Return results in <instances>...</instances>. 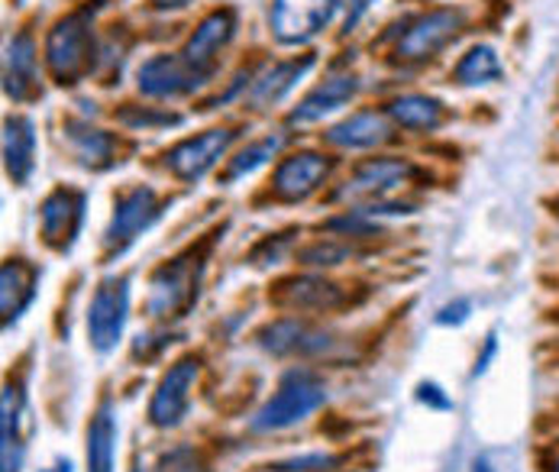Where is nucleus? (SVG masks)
I'll use <instances>...</instances> for the list:
<instances>
[{
	"instance_id": "6",
	"label": "nucleus",
	"mask_w": 559,
	"mask_h": 472,
	"mask_svg": "<svg viewBox=\"0 0 559 472\" xmlns=\"http://www.w3.org/2000/svg\"><path fill=\"white\" fill-rule=\"evenodd\" d=\"M340 0H272V30L278 43L301 46L333 20Z\"/></svg>"
},
{
	"instance_id": "15",
	"label": "nucleus",
	"mask_w": 559,
	"mask_h": 472,
	"mask_svg": "<svg viewBox=\"0 0 559 472\" xmlns=\"http://www.w3.org/2000/svg\"><path fill=\"white\" fill-rule=\"evenodd\" d=\"M3 91L13 101H29L39 94V59H36V43L23 30L7 43V59H3Z\"/></svg>"
},
{
	"instance_id": "26",
	"label": "nucleus",
	"mask_w": 559,
	"mask_h": 472,
	"mask_svg": "<svg viewBox=\"0 0 559 472\" xmlns=\"http://www.w3.org/2000/svg\"><path fill=\"white\" fill-rule=\"evenodd\" d=\"M389 117L407 130H437L443 123V104L427 94H401L392 101Z\"/></svg>"
},
{
	"instance_id": "11",
	"label": "nucleus",
	"mask_w": 559,
	"mask_h": 472,
	"mask_svg": "<svg viewBox=\"0 0 559 472\" xmlns=\"http://www.w3.org/2000/svg\"><path fill=\"white\" fill-rule=\"evenodd\" d=\"M84 204H87L84 191H75V188H56L43 201L39 221H43V236L52 249H59V252L72 249L81 231V221H84Z\"/></svg>"
},
{
	"instance_id": "14",
	"label": "nucleus",
	"mask_w": 559,
	"mask_h": 472,
	"mask_svg": "<svg viewBox=\"0 0 559 472\" xmlns=\"http://www.w3.org/2000/svg\"><path fill=\"white\" fill-rule=\"evenodd\" d=\"M201 75L198 69H191L185 59L175 56H153L150 62H143V69L136 72L140 91L150 97H178V94H191L201 87Z\"/></svg>"
},
{
	"instance_id": "18",
	"label": "nucleus",
	"mask_w": 559,
	"mask_h": 472,
	"mask_svg": "<svg viewBox=\"0 0 559 472\" xmlns=\"http://www.w3.org/2000/svg\"><path fill=\"white\" fill-rule=\"evenodd\" d=\"M389 140H392V123L385 114H376V110L353 114L326 133V143L340 150H372Z\"/></svg>"
},
{
	"instance_id": "39",
	"label": "nucleus",
	"mask_w": 559,
	"mask_h": 472,
	"mask_svg": "<svg viewBox=\"0 0 559 472\" xmlns=\"http://www.w3.org/2000/svg\"><path fill=\"white\" fill-rule=\"evenodd\" d=\"M557 208H559V204H557Z\"/></svg>"
},
{
	"instance_id": "35",
	"label": "nucleus",
	"mask_w": 559,
	"mask_h": 472,
	"mask_svg": "<svg viewBox=\"0 0 559 472\" xmlns=\"http://www.w3.org/2000/svg\"><path fill=\"white\" fill-rule=\"evenodd\" d=\"M156 10H181V7H188L191 0H150Z\"/></svg>"
},
{
	"instance_id": "31",
	"label": "nucleus",
	"mask_w": 559,
	"mask_h": 472,
	"mask_svg": "<svg viewBox=\"0 0 559 472\" xmlns=\"http://www.w3.org/2000/svg\"><path fill=\"white\" fill-rule=\"evenodd\" d=\"M417 401L427 404V408H433V411H453V398L443 392L437 382H420L417 386Z\"/></svg>"
},
{
	"instance_id": "30",
	"label": "nucleus",
	"mask_w": 559,
	"mask_h": 472,
	"mask_svg": "<svg viewBox=\"0 0 559 472\" xmlns=\"http://www.w3.org/2000/svg\"><path fill=\"white\" fill-rule=\"evenodd\" d=\"M123 123H130V127H136V130H150V127H178L181 123V117H175V114H153V110H127L123 117H120Z\"/></svg>"
},
{
	"instance_id": "2",
	"label": "nucleus",
	"mask_w": 559,
	"mask_h": 472,
	"mask_svg": "<svg viewBox=\"0 0 559 472\" xmlns=\"http://www.w3.org/2000/svg\"><path fill=\"white\" fill-rule=\"evenodd\" d=\"M201 269H204V262L194 252L178 256L156 269V275L150 279V298H146L150 317L168 320V317L185 315L191 308V302L198 298Z\"/></svg>"
},
{
	"instance_id": "33",
	"label": "nucleus",
	"mask_w": 559,
	"mask_h": 472,
	"mask_svg": "<svg viewBox=\"0 0 559 472\" xmlns=\"http://www.w3.org/2000/svg\"><path fill=\"white\" fill-rule=\"evenodd\" d=\"M495 350H498V340H495V333H491V337L485 340V350H481V356L476 359V369H473V376H481V373L488 369V363H491Z\"/></svg>"
},
{
	"instance_id": "21",
	"label": "nucleus",
	"mask_w": 559,
	"mask_h": 472,
	"mask_svg": "<svg viewBox=\"0 0 559 472\" xmlns=\"http://www.w3.org/2000/svg\"><path fill=\"white\" fill-rule=\"evenodd\" d=\"M23 389L20 386H7L3 389V421H0V463L3 472H20L23 470V453H26V444H23Z\"/></svg>"
},
{
	"instance_id": "12",
	"label": "nucleus",
	"mask_w": 559,
	"mask_h": 472,
	"mask_svg": "<svg viewBox=\"0 0 559 472\" xmlns=\"http://www.w3.org/2000/svg\"><path fill=\"white\" fill-rule=\"evenodd\" d=\"M414 175H417V168L404 158H372L353 172V178L346 181L340 198H349V201H362V198L372 201L376 198L379 201Z\"/></svg>"
},
{
	"instance_id": "19",
	"label": "nucleus",
	"mask_w": 559,
	"mask_h": 472,
	"mask_svg": "<svg viewBox=\"0 0 559 472\" xmlns=\"http://www.w3.org/2000/svg\"><path fill=\"white\" fill-rule=\"evenodd\" d=\"M3 162L13 185H23L36 165V130L29 117H7L3 123Z\"/></svg>"
},
{
	"instance_id": "3",
	"label": "nucleus",
	"mask_w": 559,
	"mask_h": 472,
	"mask_svg": "<svg viewBox=\"0 0 559 472\" xmlns=\"http://www.w3.org/2000/svg\"><path fill=\"white\" fill-rule=\"evenodd\" d=\"M94 62V33H91V13H72L46 39V66L56 81H79Z\"/></svg>"
},
{
	"instance_id": "37",
	"label": "nucleus",
	"mask_w": 559,
	"mask_h": 472,
	"mask_svg": "<svg viewBox=\"0 0 559 472\" xmlns=\"http://www.w3.org/2000/svg\"><path fill=\"white\" fill-rule=\"evenodd\" d=\"M550 472H559V457L554 460V463H550Z\"/></svg>"
},
{
	"instance_id": "20",
	"label": "nucleus",
	"mask_w": 559,
	"mask_h": 472,
	"mask_svg": "<svg viewBox=\"0 0 559 472\" xmlns=\"http://www.w3.org/2000/svg\"><path fill=\"white\" fill-rule=\"evenodd\" d=\"M356 91H359V81L353 79V75H333V79H326L295 107L292 123H298V127L301 123H318L326 114L346 107L356 97Z\"/></svg>"
},
{
	"instance_id": "1",
	"label": "nucleus",
	"mask_w": 559,
	"mask_h": 472,
	"mask_svg": "<svg viewBox=\"0 0 559 472\" xmlns=\"http://www.w3.org/2000/svg\"><path fill=\"white\" fill-rule=\"evenodd\" d=\"M323 401H326V386H323V379H320L318 373H311V369H288L282 376L275 394L255 411L249 427L255 434L288 430V427L308 421Z\"/></svg>"
},
{
	"instance_id": "23",
	"label": "nucleus",
	"mask_w": 559,
	"mask_h": 472,
	"mask_svg": "<svg viewBox=\"0 0 559 472\" xmlns=\"http://www.w3.org/2000/svg\"><path fill=\"white\" fill-rule=\"evenodd\" d=\"M314 69V56H301V59H292V62H278L272 66L259 81H252L249 87V104L252 107H269V104H278L298 81L305 79L308 72Z\"/></svg>"
},
{
	"instance_id": "13",
	"label": "nucleus",
	"mask_w": 559,
	"mask_h": 472,
	"mask_svg": "<svg viewBox=\"0 0 559 472\" xmlns=\"http://www.w3.org/2000/svg\"><path fill=\"white\" fill-rule=\"evenodd\" d=\"M234 33H237V13L234 10H214L211 16L201 20V26L194 30L191 43L185 46V56L181 59L191 69H198L201 75H211L221 49L234 39Z\"/></svg>"
},
{
	"instance_id": "10",
	"label": "nucleus",
	"mask_w": 559,
	"mask_h": 472,
	"mask_svg": "<svg viewBox=\"0 0 559 472\" xmlns=\"http://www.w3.org/2000/svg\"><path fill=\"white\" fill-rule=\"evenodd\" d=\"M460 26H463V13L460 10H433V13L420 16L401 36L399 59H407V62L430 59L433 52H440L460 33Z\"/></svg>"
},
{
	"instance_id": "32",
	"label": "nucleus",
	"mask_w": 559,
	"mask_h": 472,
	"mask_svg": "<svg viewBox=\"0 0 559 472\" xmlns=\"http://www.w3.org/2000/svg\"><path fill=\"white\" fill-rule=\"evenodd\" d=\"M469 311H473L469 302H453V305H447V308L437 315V323H466V320H469Z\"/></svg>"
},
{
	"instance_id": "27",
	"label": "nucleus",
	"mask_w": 559,
	"mask_h": 472,
	"mask_svg": "<svg viewBox=\"0 0 559 472\" xmlns=\"http://www.w3.org/2000/svg\"><path fill=\"white\" fill-rule=\"evenodd\" d=\"M501 59L495 56V49L491 46H476V49H469L466 56H463V62L456 66V81L460 84H469V87H476V84H491V81L501 79Z\"/></svg>"
},
{
	"instance_id": "24",
	"label": "nucleus",
	"mask_w": 559,
	"mask_h": 472,
	"mask_svg": "<svg viewBox=\"0 0 559 472\" xmlns=\"http://www.w3.org/2000/svg\"><path fill=\"white\" fill-rule=\"evenodd\" d=\"M66 137L72 143V153L79 158L84 168H107L114 165L117 156V140L107 133V130H97L91 123H69L66 127Z\"/></svg>"
},
{
	"instance_id": "29",
	"label": "nucleus",
	"mask_w": 559,
	"mask_h": 472,
	"mask_svg": "<svg viewBox=\"0 0 559 472\" xmlns=\"http://www.w3.org/2000/svg\"><path fill=\"white\" fill-rule=\"evenodd\" d=\"M340 467V457L333 453H301V457H288L269 467H259L255 472H333Z\"/></svg>"
},
{
	"instance_id": "4",
	"label": "nucleus",
	"mask_w": 559,
	"mask_h": 472,
	"mask_svg": "<svg viewBox=\"0 0 559 472\" xmlns=\"http://www.w3.org/2000/svg\"><path fill=\"white\" fill-rule=\"evenodd\" d=\"M130 317V279L110 275L94 288L91 308H87V340L97 353L117 350L123 327Z\"/></svg>"
},
{
	"instance_id": "9",
	"label": "nucleus",
	"mask_w": 559,
	"mask_h": 472,
	"mask_svg": "<svg viewBox=\"0 0 559 472\" xmlns=\"http://www.w3.org/2000/svg\"><path fill=\"white\" fill-rule=\"evenodd\" d=\"M255 340L272 356H320L333 346L330 333L311 327L308 320H295V317L265 323Z\"/></svg>"
},
{
	"instance_id": "34",
	"label": "nucleus",
	"mask_w": 559,
	"mask_h": 472,
	"mask_svg": "<svg viewBox=\"0 0 559 472\" xmlns=\"http://www.w3.org/2000/svg\"><path fill=\"white\" fill-rule=\"evenodd\" d=\"M372 3H376V0H349V16H346V30H349V26H356V23H359V20L366 16V10H369Z\"/></svg>"
},
{
	"instance_id": "16",
	"label": "nucleus",
	"mask_w": 559,
	"mask_h": 472,
	"mask_svg": "<svg viewBox=\"0 0 559 472\" xmlns=\"http://www.w3.org/2000/svg\"><path fill=\"white\" fill-rule=\"evenodd\" d=\"M330 172V162L318 153H298V156L282 158V165L275 168L272 188L282 201H305L308 194H314L323 178Z\"/></svg>"
},
{
	"instance_id": "38",
	"label": "nucleus",
	"mask_w": 559,
	"mask_h": 472,
	"mask_svg": "<svg viewBox=\"0 0 559 472\" xmlns=\"http://www.w3.org/2000/svg\"><path fill=\"white\" fill-rule=\"evenodd\" d=\"M133 472H143V467H133Z\"/></svg>"
},
{
	"instance_id": "28",
	"label": "nucleus",
	"mask_w": 559,
	"mask_h": 472,
	"mask_svg": "<svg viewBox=\"0 0 559 472\" xmlns=\"http://www.w3.org/2000/svg\"><path fill=\"white\" fill-rule=\"evenodd\" d=\"M278 150H282V137H265V140H259V143L246 146L240 156L230 162V168H227V181H234V178H242V175L255 172L259 165H265V162L275 156Z\"/></svg>"
},
{
	"instance_id": "36",
	"label": "nucleus",
	"mask_w": 559,
	"mask_h": 472,
	"mask_svg": "<svg viewBox=\"0 0 559 472\" xmlns=\"http://www.w3.org/2000/svg\"><path fill=\"white\" fill-rule=\"evenodd\" d=\"M473 472H495V470H491V463H488V460H476V463H473Z\"/></svg>"
},
{
	"instance_id": "7",
	"label": "nucleus",
	"mask_w": 559,
	"mask_h": 472,
	"mask_svg": "<svg viewBox=\"0 0 559 472\" xmlns=\"http://www.w3.org/2000/svg\"><path fill=\"white\" fill-rule=\"evenodd\" d=\"M198 373H201V363L194 356H185L162 376L159 389L150 401V424L153 427L165 430V427L181 424V417L188 414V404H191V389H194Z\"/></svg>"
},
{
	"instance_id": "25",
	"label": "nucleus",
	"mask_w": 559,
	"mask_h": 472,
	"mask_svg": "<svg viewBox=\"0 0 559 472\" xmlns=\"http://www.w3.org/2000/svg\"><path fill=\"white\" fill-rule=\"evenodd\" d=\"M278 302L292 311H330L343 302L340 288L323 279H295L282 285Z\"/></svg>"
},
{
	"instance_id": "5",
	"label": "nucleus",
	"mask_w": 559,
	"mask_h": 472,
	"mask_svg": "<svg viewBox=\"0 0 559 472\" xmlns=\"http://www.w3.org/2000/svg\"><path fill=\"white\" fill-rule=\"evenodd\" d=\"M162 204L159 194L153 188H130L117 198L114 204V217L104 231V246L107 249H127L136 236H143L156 221H159Z\"/></svg>"
},
{
	"instance_id": "22",
	"label": "nucleus",
	"mask_w": 559,
	"mask_h": 472,
	"mask_svg": "<svg viewBox=\"0 0 559 472\" xmlns=\"http://www.w3.org/2000/svg\"><path fill=\"white\" fill-rule=\"evenodd\" d=\"M117 437H120L117 414H114L110 401H104L87 424V472H114Z\"/></svg>"
},
{
	"instance_id": "17",
	"label": "nucleus",
	"mask_w": 559,
	"mask_h": 472,
	"mask_svg": "<svg viewBox=\"0 0 559 472\" xmlns=\"http://www.w3.org/2000/svg\"><path fill=\"white\" fill-rule=\"evenodd\" d=\"M39 288V269L26 259H10L0 269V308L3 320L13 323L16 317L29 308V302L36 298Z\"/></svg>"
},
{
	"instance_id": "8",
	"label": "nucleus",
	"mask_w": 559,
	"mask_h": 472,
	"mask_svg": "<svg viewBox=\"0 0 559 472\" xmlns=\"http://www.w3.org/2000/svg\"><path fill=\"white\" fill-rule=\"evenodd\" d=\"M234 130H207L201 137H191V140H181L175 150H168L165 165L175 178L181 181H198L201 175H207L217 158L224 156L234 143Z\"/></svg>"
}]
</instances>
